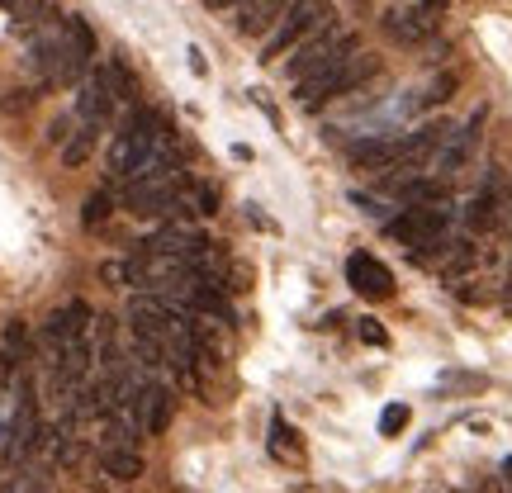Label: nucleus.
<instances>
[{
    "instance_id": "nucleus-9",
    "label": "nucleus",
    "mask_w": 512,
    "mask_h": 493,
    "mask_svg": "<svg viewBox=\"0 0 512 493\" xmlns=\"http://www.w3.org/2000/svg\"><path fill=\"white\" fill-rule=\"evenodd\" d=\"M347 285L356 294H366V299H389L394 294V275L370 252H356V256H347Z\"/></svg>"
},
{
    "instance_id": "nucleus-18",
    "label": "nucleus",
    "mask_w": 512,
    "mask_h": 493,
    "mask_svg": "<svg viewBox=\"0 0 512 493\" xmlns=\"http://www.w3.org/2000/svg\"><path fill=\"white\" fill-rule=\"evenodd\" d=\"M408 418H413V413H408V403H389V408L380 413V432L384 437H399L403 427H408Z\"/></svg>"
},
{
    "instance_id": "nucleus-10",
    "label": "nucleus",
    "mask_w": 512,
    "mask_h": 493,
    "mask_svg": "<svg viewBox=\"0 0 512 493\" xmlns=\"http://www.w3.org/2000/svg\"><path fill=\"white\" fill-rule=\"evenodd\" d=\"M86 328H91V304L86 299H72V304H62V309L48 313V328H43V337H48V347H62V342H76V337H86Z\"/></svg>"
},
{
    "instance_id": "nucleus-2",
    "label": "nucleus",
    "mask_w": 512,
    "mask_h": 493,
    "mask_svg": "<svg viewBox=\"0 0 512 493\" xmlns=\"http://www.w3.org/2000/svg\"><path fill=\"white\" fill-rule=\"evenodd\" d=\"M138 95V81L128 72L124 57H105L91 76H86V86L76 95V114L81 119H91V124H110V114Z\"/></svg>"
},
{
    "instance_id": "nucleus-20",
    "label": "nucleus",
    "mask_w": 512,
    "mask_h": 493,
    "mask_svg": "<svg viewBox=\"0 0 512 493\" xmlns=\"http://www.w3.org/2000/svg\"><path fill=\"white\" fill-rule=\"evenodd\" d=\"M451 91H456V76H437V81L422 91V105H441V100H451Z\"/></svg>"
},
{
    "instance_id": "nucleus-4",
    "label": "nucleus",
    "mask_w": 512,
    "mask_h": 493,
    "mask_svg": "<svg viewBox=\"0 0 512 493\" xmlns=\"http://www.w3.org/2000/svg\"><path fill=\"white\" fill-rule=\"evenodd\" d=\"M328 19H332L328 0H290V5H285V15L275 19V29L261 38V62H275V57L294 53V48H299L309 34H318Z\"/></svg>"
},
{
    "instance_id": "nucleus-1",
    "label": "nucleus",
    "mask_w": 512,
    "mask_h": 493,
    "mask_svg": "<svg viewBox=\"0 0 512 493\" xmlns=\"http://www.w3.org/2000/svg\"><path fill=\"white\" fill-rule=\"evenodd\" d=\"M166 128H171V119H166L162 110H147V105H138V110L128 114L124 124H119V133H114V143H110V162H105L110 185H128V181H133V171L152 157V147H157V138H162Z\"/></svg>"
},
{
    "instance_id": "nucleus-14",
    "label": "nucleus",
    "mask_w": 512,
    "mask_h": 493,
    "mask_svg": "<svg viewBox=\"0 0 512 493\" xmlns=\"http://www.w3.org/2000/svg\"><path fill=\"white\" fill-rule=\"evenodd\" d=\"M100 128H105V124H91V119H76L72 138L62 143V166H86V162H91L95 143H100Z\"/></svg>"
},
{
    "instance_id": "nucleus-23",
    "label": "nucleus",
    "mask_w": 512,
    "mask_h": 493,
    "mask_svg": "<svg viewBox=\"0 0 512 493\" xmlns=\"http://www.w3.org/2000/svg\"><path fill=\"white\" fill-rule=\"evenodd\" d=\"M72 119H53V128H48V138H53V143H67V138H72Z\"/></svg>"
},
{
    "instance_id": "nucleus-8",
    "label": "nucleus",
    "mask_w": 512,
    "mask_h": 493,
    "mask_svg": "<svg viewBox=\"0 0 512 493\" xmlns=\"http://www.w3.org/2000/svg\"><path fill=\"white\" fill-rule=\"evenodd\" d=\"M128 413H133V422L143 427L147 437H162L171 427V418H176V394L157 380H138L133 384V399H128Z\"/></svg>"
},
{
    "instance_id": "nucleus-17",
    "label": "nucleus",
    "mask_w": 512,
    "mask_h": 493,
    "mask_svg": "<svg viewBox=\"0 0 512 493\" xmlns=\"http://www.w3.org/2000/svg\"><path fill=\"white\" fill-rule=\"evenodd\" d=\"M0 493H53L48 489V479L34 475V470H19V475H10L5 484H0Z\"/></svg>"
},
{
    "instance_id": "nucleus-16",
    "label": "nucleus",
    "mask_w": 512,
    "mask_h": 493,
    "mask_svg": "<svg viewBox=\"0 0 512 493\" xmlns=\"http://www.w3.org/2000/svg\"><path fill=\"white\" fill-rule=\"evenodd\" d=\"M494 209H498V185L489 181L475 195V200H470V214H465V223H470V228H489V223H494Z\"/></svg>"
},
{
    "instance_id": "nucleus-3",
    "label": "nucleus",
    "mask_w": 512,
    "mask_h": 493,
    "mask_svg": "<svg viewBox=\"0 0 512 493\" xmlns=\"http://www.w3.org/2000/svg\"><path fill=\"white\" fill-rule=\"evenodd\" d=\"M384 233L394 242H403L408 252L418 256H432L446 242V233H451V209L446 204H408L399 219L384 223Z\"/></svg>"
},
{
    "instance_id": "nucleus-13",
    "label": "nucleus",
    "mask_w": 512,
    "mask_h": 493,
    "mask_svg": "<svg viewBox=\"0 0 512 493\" xmlns=\"http://www.w3.org/2000/svg\"><path fill=\"white\" fill-rule=\"evenodd\" d=\"M29 361V328L10 318L5 323V342H0V380H15V366Z\"/></svg>"
},
{
    "instance_id": "nucleus-12",
    "label": "nucleus",
    "mask_w": 512,
    "mask_h": 493,
    "mask_svg": "<svg viewBox=\"0 0 512 493\" xmlns=\"http://www.w3.org/2000/svg\"><path fill=\"white\" fill-rule=\"evenodd\" d=\"M100 470L110 479H124V484H133V479L147 475L143 456L133 451V446H100Z\"/></svg>"
},
{
    "instance_id": "nucleus-24",
    "label": "nucleus",
    "mask_w": 512,
    "mask_h": 493,
    "mask_svg": "<svg viewBox=\"0 0 512 493\" xmlns=\"http://www.w3.org/2000/svg\"><path fill=\"white\" fill-rule=\"evenodd\" d=\"M185 57H190V72H195V76H209V62H204V53H200V48H190V53H185Z\"/></svg>"
},
{
    "instance_id": "nucleus-11",
    "label": "nucleus",
    "mask_w": 512,
    "mask_h": 493,
    "mask_svg": "<svg viewBox=\"0 0 512 493\" xmlns=\"http://www.w3.org/2000/svg\"><path fill=\"white\" fill-rule=\"evenodd\" d=\"M290 0H238V34L242 38H266L275 19L285 15Z\"/></svg>"
},
{
    "instance_id": "nucleus-5",
    "label": "nucleus",
    "mask_w": 512,
    "mask_h": 493,
    "mask_svg": "<svg viewBox=\"0 0 512 493\" xmlns=\"http://www.w3.org/2000/svg\"><path fill=\"white\" fill-rule=\"evenodd\" d=\"M351 53H356V34H351V29H337V24H323L318 34H309L299 48H294L285 76L299 86V81H309V76L328 72V67H337V62H347Z\"/></svg>"
},
{
    "instance_id": "nucleus-21",
    "label": "nucleus",
    "mask_w": 512,
    "mask_h": 493,
    "mask_svg": "<svg viewBox=\"0 0 512 493\" xmlns=\"http://www.w3.org/2000/svg\"><path fill=\"white\" fill-rule=\"evenodd\" d=\"M195 209L200 214H219V190L214 185H195Z\"/></svg>"
},
{
    "instance_id": "nucleus-19",
    "label": "nucleus",
    "mask_w": 512,
    "mask_h": 493,
    "mask_svg": "<svg viewBox=\"0 0 512 493\" xmlns=\"http://www.w3.org/2000/svg\"><path fill=\"white\" fill-rule=\"evenodd\" d=\"M105 219H110V195H105V190H95L91 200H86V214H81V223H86V228H100Z\"/></svg>"
},
{
    "instance_id": "nucleus-22",
    "label": "nucleus",
    "mask_w": 512,
    "mask_h": 493,
    "mask_svg": "<svg viewBox=\"0 0 512 493\" xmlns=\"http://www.w3.org/2000/svg\"><path fill=\"white\" fill-rule=\"evenodd\" d=\"M361 342H370V347H384V342H389V332H384L375 318H361Z\"/></svg>"
},
{
    "instance_id": "nucleus-6",
    "label": "nucleus",
    "mask_w": 512,
    "mask_h": 493,
    "mask_svg": "<svg viewBox=\"0 0 512 493\" xmlns=\"http://www.w3.org/2000/svg\"><path fill=\"white\" fill-rule=\"evenodd\" d=\"M375 57L366 53H351L347 62H337V67H328V72L309 76V81H299V105L304 110H323V105H332V100H342V95H351L366 76H375Z\"/></svg>"
},
{
    "instance_id": "nucleus-25",
    "label": "nucleus",
    "mask_w": 512,
    "mask_h": 493,
    "mask_svg": "<svg viewBox=\"0 0 512 493\" xmlns=\"http://www.w3.org/2000/svg\"><path fill=\"white\" fill-rule=\"evenodd\" d=\"M209 10H228V5H238V0H204Z\"/></svg>"
},
{
    "instance_id": "nucleus-7",
    "label": "nucleus",
    "mask_w": 512,
    "mask_h": 493,
    "mask_svg": "<svg viewBox=\"0 0 512 493\" xmlns=\"http://www.w3.org/2000/svg\"><path fill=\"white\" fill-rule=\"evenodd\" d=\"M384 34L394 38L399 48H418L427 38L437 34L441 24V5L437 0H418V5H408V10H384Z\"/></svg>"
},
{
    "instance_id": "nucleus-15",
    "label": "nucleus",
    "mask_w": 512,
    "mask_h": 493,
    "mask_svg": "<svg viewBox=\"0 0 512 493\" xmlns=\"http://www.w3.org/2000/svg\"><path fill=\"white\" fill-rule=\"evenodd\" d=\"M62 34H67V43L76 48V57L91 67V62H95V34H91V24H86L81 15H67V19H62Z\"/></svg>"
}]
</instances>
